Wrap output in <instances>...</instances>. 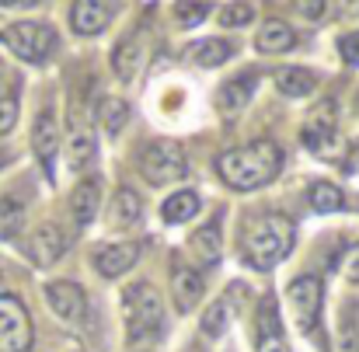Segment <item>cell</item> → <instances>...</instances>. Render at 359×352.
<instances>
[{"instance_id":"d590c367","label":"cell","mask_w":359,"mask_h":352,"mask_svg":"<svg viewBox=\"0 0 359 352\" xmlns=\"http://www.w3.org/2000/svg\"><path fill=\"white\" fill-rule=\"evenodd\" d=\"M346 276H349L353 283H359V244L349 251V258H346Z\"/></svg>"},{"instance_id":"4fadbf2b","label":"cell","mask_w":359,"mask_h":352,"mask_svg":"<svg viewBox=\"0 0 359 352\" xmlns=\"http://www.w3.org/2000/svg\"><path fill=\"white\" fill-rule=\"evenodd\" d=\"M136 258H140V244H109V248H102L98 255H95V269L102 272V276H109V279H116L122 272H129L133 265H136Z\"/></svg>"},{"instance_id":"9a60e30c","label":"cell","mask_w":359,"mask_h":352,"mask_svg":"<svg viewBox=\"0 0 359 352\" xmlns=\"http://www.w3.org/2000/svg\"><path fill=\"white\" fill-rule=\"evenodd\" d=\"M98 206H102V182H98V178L81 182V185L74 189V196H70V210H74L77 227H88V224L95 220Z\"/></svg>"},{"instance_id":"9c48e42d","label":"cell","mask_w":359,"mask_h":352,"mask_svg":"<svg viewBox=\"0 0 359 352\" xmlns=\"http://www.w3.org/2000/svg\"><path fill=\"white\" fill-rule=\"evenodd\" d=\"M25 251H28V258H32L35 265L46 269V265H53V262L63 258V251H67V237H63V231H60L56 224H46V227H39L35 234L28 237Z\"/></svg>"},{"instance_id":"f1b7e54d","label":"cell","mask_w":359,"mask_h":352,"mask_svg":"<svg viewBox=\"0 0 359 352\" xmlns=\"http://www.w3.org/2000/svg\"><path fill=\"white\" fill-rule=\"evenodd\" d=\"M25 224V206L18 199H0V237H14Z\"/></svg>"},{"instance_id":"836d02e7","label":"cell","mask_w":359,"mask_h":352,"mask_svg":"<svg viewBox=\"0 0 359 352\" xmlns=\"http://www.w3.org/2000/svg\"><path fill=\"white\" fill-rule=\"evenodd\" d=\"M339 49H342V60H346V63H353V67H359V32H353V35H346V39L339 42Z\"/></svg>"},{"instance_id":"44dd1931","label":"cell","mask_w":359,"mask_h":352,"mask_svg":"<svg viewBox=\"0 0 359 352\" xmlns=\"http://www.w3.org/2000/svg\"><path fill=\"white\" fill-rule=\"evenodd\" d=\"M95 154H98L95 136H91V133H84V129H77V133L70 136V143H67L70 171H84V168H91V164H95Z\"/></svg>"},{"instance_id":"83f0119b","label":"cell","mask_w":359,"mask_h":352,"mask_svg":"<svg viewBox=\"0 0 359 352\" xmlns=\"http://www.w3.org/2000/svg\"><path fill=\"white\" fill-rule=\"evenodd\" d=\"M231 304L227 300H217L213 307H206V314H203V332L210 335V339H220L224 332H227V325H231Z\"/></svg>"},{"instance_id":"3957f363","label":"cell","mask_w":359,"mask_h":352,"mask_svg":"<svg viewBox=\"0 0 359 352\" xmlns=\"http://www.w3.org/2000/svg\"><path fill=\"white\" fill-rule=\"evenodd\" d=\"M122 318H126V332H129L133 342L154 335L164 325V304H161L157 290L147 286V283L129 286L122 293Z\"/></svg>"},{"instance_id":"6da1fadb","label":"cell","mask_w":359,"mask_h":352,"mask_svg":"<svg viewBox=\"0 0 359 352\" xmlns=\"http://www.w3.org/2000/svg\"><path fill=\"white\" fill-rule=\"evenodd\" d=\"M279 164H283V154L272 140H255V143H244L227 150L220 161H217V171L220 178L231 185V189H262L269 185L276 175H279Z\"/></svg>"},{"instance_id":"30bf717a","label":"cell","mask_w":359,"mask_h":352,"mask_svg":"<svg viewBox=\"0 0 359 352\" xmlns=\"http://www.w3.org/2000/svg\"><path fill=\"white\" fill-rule=\"evenodd\" d=\"M46 300H49V307H53L63 321H81L84 311H88L84 290H81L77 283H49V286H46Z\"/></svg>"},{"instance_id":"ba28073f","label":"cell","mask_w":359,"mask_h":352,"mask_svg":"<svg viewBox=\"0 0 359 352\" xmlns=\"http://www.w3.org/2000/svg\"><path fill=\"white\" fill-rule=\"evenodd\" d=\"M335 129H339V105L332 102V98H325V102H318L307 119H304V143L311 147V150H325L328 143H332V136H335Z\"/></svg>"},{"instance_id":"d6986e66","label":"cell","mask_w":359,"mask_h":352,"mask_svg":"<svg viewBox=\"0 0 359 352\" xmlns=\"http://www.w3.org/2000/svg\"><path fill=\"white\" fill-rule=\"evenodd\" d=\"M276 88L283 95H290V98H307L318 88V77L311 70H304V67H283L276 74Z\"/></svg>"},{"instance_id":"484cf974","label":"cell","mask_w":359,"mask_h":352,"mask_svg":"<svg viewBox=\"0 0 359 352\" xmlns=\"http://www.w3.org/2000/svg\"><path fill=\"white\" fill-rule=\"evenodd\" d=\"M342 206H346V196H342L332 182L311 185V210H314V213H339Z\"/></svg>"},{"instance_id":"4316f807","label":"cell","mask_w":359,"mask_h":352,"mask_svg":"<svg viewBox=\"0 0 359 352\" xmlns=\"http://www.w3.org/2000/svg\"><path fill=\"white\" fill-rule=\"evenodd\" d=\"M98 122H102V129L109 136H116V133H122V126L129 122V105L122 98H105L98 105Z\"/></svg>"},{"instance_id":"5bb4252c","label":"cell","mask_w":359,"mask_h":352,"mask_svg":"<svg viewBox=\"0 0 359 352\" xmlns=\"http://www.w3.org/2000/svg\"><path fill=\"white\" fill-rule=\"evenodd\" d=\"M32 147H35L39 164L49 171V168H53V157H56V147H60V129H56L53 112H39L35 129H32Z\"/></svg>"},{"instance_id":"7c38bea8","label":"cell","mask_w":359,"mask_h":352,"mask_svg":"<svg viewBox=\"0 0 359 352\" xmlns=\"http://www.w3.org/2000/svg\"><path fill=\"white\" fill-rule=\"evenodd\" d=\"M258 352H290L283 328H279V311L272 304V297H265L258 304Z\"/></svg>"},{"instance_id":"f35d334b","label":"cell","mask_w":359,"mask_h":352,"mask_svg":"<svg viewBox=\"0 0 359 352\" xmlns=\"http://www.w3.org/2000/svg\"><path fill=\"white\" fill-rule=\"evenodd\" d=\"M0 164H4V154H0Z\"/></svg>"},{"instance_id":"e0dca14e","label":"cell","mask_w":359,"mask_h":352,"mask_svg":"<svg viewBox=\"0 0 359 352\" xmlns=\"http://www.w3.org/2000/svg\"><path fill=\"white\" fill-rule=\"evenodd\" d=\"M251 95H255V77H251V74L231 77V81L217 91V105H220L224 116H234V112H241V109L251 102Z\"/></svg>"},{"instance_id":"277c9868","label":"cell","mask_w":359,"mask_h":352,"mask_svg":"<svg viewBox=\"0 0 359 352\" xmlns=\"http://www.w3.org/2000/svg\"><path fill=\"white\" fill-rule=\"evenodd\" d=\"M0 39L25 63H46L56 49V32L46 21H14L0 32Z\"/></svg>"},{"instance_id":"74e56055","label":"cell","mask_w":359,"mask_h":352,"mask_svg":"<svg viewBox=\"0 0 359 352\" xmlns=\"http://www.w3.org/2000/svg\"><path fill=\"white\" fill-rule=\"evenodd\" d=\"M339 14H349V18H356V14H359V4H339Z\"/></svg>"},{"instance_id":"603a6c76","label":"cell","mask_w":359,"mask_h":352,"mask_svg":"<svg viewBox=\"0 0 359 352\" xmlns=\"http://www.w3.org/2000/svg\"><path fill=\"white\" fill-rule=\"evenodd\" d=\"M140 213H143L140 196H136L133 189H119V192H116V199H112V210H109L112 227H129V224H136V220H140Z\"/></svg>"},{"instance_id":"d6a6232c","label":"cell","mask_w":359,"mask_h":352,"mask_svg":"<svg viewBox=\"0 0 359 352\" xmlns=\"http://www.w3.org/2000/svg\"><path fill=\"white\" fill-rule=\"evenodd\" d=\"M18 122V98H0V136L11 133Z\"/></svg>"},{"instance_id":"ffe728a7","label":"cell","mask_w":359,"mask_h":352,"mask_svg":"<svg viewBox=\"0 0 359 352\" xmlns=\"http://www.w3.org/2000/svg\"><path fill=\"white\" fill-rule=\"evenodd\" d=\"M196 213H199V196H196L192 189L168 196L164 206H161V217H164L168 224H185V220H192Z\"/></svg>"},{"instance_id":"d4e9b609","label":"cell","mask_w":359,"mask_h":352,"mask_svg":"<svg viewBox=\"0 0 359 352\" xmlns=\"http://www.w3.org/2000/svg\"><path fill=\"white\" fill-rule=\"evenodd\" d=\"M189 248H192V255H196L203 265H213V262L220 258V231H217V227L196 231L192 241H189Z\"/></svg>"},{"instance_id":"7402d4cb","label":"cell","mask_w":359,"mask_h":352,"mask_svg":"<svg viewBox=\"0 0 359 352\" xmlns=\"http://www.w3.org/2000/svg\"><path fill=\"white\" fill-rule=\"evenodd\" d=\"M140 63H143V46H140V39H126V42L116 46L112 67H116V74H119L122 81H133L136 70H140Z\"/></svg>"},{"instance_id":"cb8c5ba5","label":"cell","mask_w":359,"mask_h":352,"mask_svg":"<svg viewBox=\"0 0 359 352\" xmlns=\"http://www.w3.org/2000/svg\"><path fill=\"white\" fill-rule=\"evenodd\" d=\"M189 53H192V60L199 67H224L234 56V46L224 42V39H206V42H196Z\"/></svg>"},{"instance_id":"ac0fdd59","label":"cell","mask_w":359,"mask_h":352,"mask_svg":"<svg viewBox=\"0 0 359 352\" xmlns=\"http://www.w3.org/2000/svg\"><path fill=\"white\" fill-rule=\"evenodd\" d=\"M293 42H297V32L286 25V21H265L262 25V32L255 35V46H258V53H286V49H293Z\"/></svg>"},{"instance_id":"f546056e","label":"cell","mask_w":359,"mask_h":352,"mask_svg":"<svg viewBox=\"0 0 359 352\" xmlns=\"http://www.w3.org/2000/svg\"><path fill=\"white\" fill-rule=\"evenodd\" d=\"M255 18V4H227L220 7V25L224 28H244Z\"/></svg>"},{"instance_id":"e575fe53","label":"cell","mask_w":359,"mask_h":352,"mask_svg":"<svg viewBox=\"0 0 359 352\" xmlns=\"http://www.w3.org/2000/svg\"><path fill=\"white\" fill-rule=\"evenodd\" d=\"M297 11H300L304 18H325L332 7H328V4H297Z\"/></svg>"},{"instance_id":"2e32d148","label":"cell","mask_w":359,"mask_h":352,"mask_svg":"<svg viewBox=\"0 0 359 352\" xmlns=\"http://www.w3.org/2000/svg\"><path fill=\"white\" fill-rule=\"evenodd\" d=\"M203 293H206V286H203V276H199V272L178 269V272L171 276V297H175V307H178L182 314L192 311V307L203 300Z\"/></svg>"},{"instance_id":"1f68e13d","label":"cell","mask_w":359,"mask_h":352,"mask_svg":"<svg viewBox=\"0 0 359 352\" xmlns=\"http://www.w3.org/2000/svg\"><path fill=\"white\" fill-rule=\"evenodd\" d=\"M335 352H359V332H356V325H342V328H339Z\"/></svg>"},{"instance_id":"7a4b0ae2","label":"cell","mask_w":359,"mask_h":352,"mask_svg":"<svg viewBox=\"0 0 359 352\" xmlns=\"http://www.w3.org/2000/svg\"><path fill=\"white\" fill-rule=\"evenodd\" d=\"M293 237H297L293 220H286L279 213H269V217H262V220H255L248 227V234H244V258L255 269H272V265H279L290 255Z\"/></svg>"},{"instance_id":"5b68a950","label":"cell","mask_w":359,"mask_h":352,"mask_svg":"<svg viewBox=\"0 0 359 352\" xmlns=\"http://www.w3.org/2000/svg\"><path fill=\"white\" fill-rule=\"evenodd\" d=\"M140 171L150 185H171V182L185 178L189 161H185V150L175 140H154L140 154Z\"/></svg>"},{"instance_id":"8fae6325","label":"cell","mask_w":359,"mask_h":352,"mask_svg":"<svg viewBox=\"0 0 359 352\" xmlns=\"http://www.w3.org/2000/svg\"><path fill=\"white\" fill-rule=\"evenodd\" d=\"M112 4H95V0H81L70 7V28L77 35H102L109 28V18H112Z\"/></svg>"},{"instance_id":"8d00e7d4","label":"cell","mask_w":359,"mask_h":352,"mask_svg":"<svg viewBox=\"0 0 359 352\" xmlns=\"http://www.w3.org/2000/svg\"><path fill=\"white\" fill-rule=\"evenodd\" d=\"M349 171H359V140L353 143V150H349Z\"/></svg>"},{"instance_id":"52a82bcc","label":"cell","mask_w":359,"mask_h":352,"mask_svg":"<svg viewBox=\"0 0 359 352\" xmlns=\"http://www.w3.org/2000/svg\"><path fill=\"white\" fill-rule=\"evenodd\" d=\"M286 293H290V307H293L297 328L300 332H314V325L321 318V300H325L321 279L318 276H297Z\"/></svg>"},{"instance_id":"4dcf8cb0","label":"cell","mask_w":359,"mask_h":352,"mask_svg":"<svg viewBox=\"0 0 359 352\" xmlns=\"http://www.w3.org/2000/svg\"><path fill=\"white\" fill-rule=\"evenodd\" d=\"M175 14H178L182 28H196V25H203L210 18V4H178Z\"/></svg>"},{"instance_id":"8992f818","label":"cell","mask_w":359,"mask_h":352,"mask_svg":"<svg viewBox=\"0 0 359 352\" xmlns=\"http://www.w3.org/2000/svg\"><path fill=\"white\" fill-rule=\"evenodd\" d=\"M32 346V318L18 297L0 293V352H28Z\"/></svg>"}]
</instances>
